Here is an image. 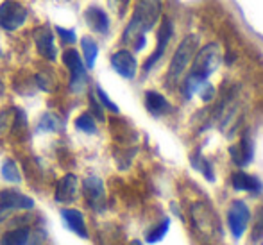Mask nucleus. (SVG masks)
<instances>
[{
    "mask_svg": "<svg viewBox=\"0 0 263 245\" xmlns=\"http://www.w3.org/2000/svg\"><path fill=\"white\" fill-rule=\"evenodd\" d=\"M61 217H63V220H65V224L68 225L70 231H73L77 236H81V238H88L86 222H84V217L79 210H63Z\"/></svg>",
    "mask_w": 263,
    "mask_h": 245,
    "instance_id": "obj_16",
    "label": "nucleus"
},
{
    "mask_svg": "<svg viewBox=\"0 0 263 245\" xmlns=\"http://www.w3.org/2000/svg\"><path fill=\"white\" fill-rule=\"evenodd\" d=\"M63 63L66 65L70 72V86L73 91H81L86 84V66L83 65L79 52L76 49H70L63 54Z\"/></svg>",
    "mask_w": 263,
    "mask_h": 245,
    "instance_id": "obj_5",
    "label": "nucleus"
},
{
    "mask_svg": "<svg viewBox=\"0 0 263 245\" xmlns=\"http://www.w3.org/2000/svg\"><path fill=\"white\" fill-rule=\"evenodd\" d=\"M131 245H142V242H138V240H135V242H131Z\"/></svg>",
    "mask_w": 263,
    "mask_h": 245,
    "instance_id": "obj_30",
    "label": "nucleus"
},
{
    "mask_svg": "<svg viewBox=\"0 0 263 245\" xmlns=\"http://www.w3.org/2000/svg\"><path fill=\"white\" fill-rule=\"evenodd\" d=\"M111 66H113L115 72L124 77V79H135L136 70H138L136 58L129 50L115 52V54L111 55Z\"/></svg>",
    "mask_w": 263,
    "mask_h": 245,
    "instance_id": "obj_8",
    "label": "nucleus"
},
{
    "mask_svg": "<svg viewBox=\"0 0 263 245\" xmlns=\"http://www.w3.org/2000/svg\"><path fill=\"white\" fill-rule=\"evenodd\" d=\"M2 177L6 181H9V183H20L22 176H20V170H18L16 163L11 161V159L4 161V165H2Z\"/></svg>",
    "mask_w": 263,
    "mask_h": 245,
    "instance_id": "obj_21",
    "label": "nucleus"
},
{
    "mask_svg": "<svg viewBox=\"0 0 263 245\" xmlns=\"http://www.w3.org/2000/svg\"><path fill=\"white\" fill-rule=\"evenodd\" d=\"M251 220V211L243 200H235L228 210V225L231 229L233 236L240 238L246 233Z\"/></svg>",
    "mask_w": 263,
    "mask_h": 245,
    "instance_id": "obj_6",
    "label": "nucleus"
},
{
    "mask_svg": "<svg viewBox=\"0 0 263 245\" xmlns=\"http://www.w3.org/2000/svg\"><path fill=\"white\" fill-rule=\"evenodd\" d=\"M90 106H91V111H93L95 117H97L99 120H104V111H102V104L97 102L95 95H90Z\"/></svg>",
    "mask_w": 263,
    "mask_h": 245,
    "instance_id": "obj_27",
    "label": "nucleus"
},
{
    "mask_svg": "<svg viewBox=\"0 0 263 245\" xmlns=\"http://www.w3.org/2000/svg\"><path fill=\"white\" fill-rule=\"evenodd\" d=\"M174 34V27H172V22L168 20V18H165V20L161 22V25H159V31H158V43H156V49H154L153 55H149V59L145 61V65H143V72H151L153 70V66L156 65L159 59L163 58V54H165L166 47H168L170 43V38H172Z\"/></svg>",
    "mask_w": 263,
    "mask_h": 245,
    "instance_id": "obj_7",
    "label": "nucleus"
},
{
    "mask_svg": "<svg viewBox=\"0 0 263 245\" xmlns=\"http://www.w3.org/2000/svg\"><path fill=\"white\" fill-rule=\"evenodd\" d=\"M59 127V122L58 118L52 117V115H45V117L42 118V124H40V131H55V129Z\"/></svg>",
    "mask_w": 263,
    "mask_h": 245,
    "instance_id": "obj_26",
    "label": "nucleus"
},
{
    "mask_svg": "<svg viewBox=\"0 0 263 245\" xmlns=\"http://www.w3.org/2000/svg\"><path fill=\"white\" fill-rule=\"evenodd\" d=\"M218 61H220V49H218L217 43H210L204 45L202 49L197 50L194 58V66H192V72L188 73V77L183 81V93L186 99H190L194 93L201 91L206 86V81L211 73L215 72Z\"/></svg>",
    "mask_w": 263,
    "mask_h": 245,
    "instance_id": "obj_1",
    "label": "nucleus"
},
{
    "mask_svg": "<svg viewBox=\"0 0 263 245\" xmlns=\"http://www.w3.org/2000/svg\"><path fill=\"white\" fill-rule=\"evenodd\" d=\"M31 238V229L29 228H18L13 231H7L0 240V245H25Z\"/></svg>",
    "mask_w": 263,
    "mask_h": 245,
    "instance_id": "obj_18",
    "label": "nucleus"
},
{
    "mask_svg": "<svg viewBox=\"0 0 263 245\" xmlns=\"http://www.w3.org/2000/svg\"><path fill=\"white\" fill-rule=\"evenodd\" d=\"M168 228H170V220H168V218L161 220V224L156 225V228H154L153 231H151L149 235H147V242H149V243L161 242V240L166 236V233H168Z\"/></svg>",
    "mask_w": 263,
    "mask_h": 245,
    "instance_id": "obj_22",
    "label": "nucleus"
},
{
    "mask_svg": "<svg viewBox=\"0 0 263 245\" xmlns=\"http://www.w3.org/2000/svg\"><path fill=\"white\" fill-rule=\"evenodd\" d=\"M58 34L65 43H73V42H76V31H68V29L58 27Z\"/></svg>",
    "mask_w": 263,
    "mask_h": 245,
    "instance_id": "obj_28",
    "label": "nucleus"
},
{
    "mask_svg": "<svg viewBox=\"0 0 263 245\" xmlns=\"http://www.w3.org/2000/svg\"><path fill=\"white\" fill-rule=\"evenodd\" d=\"M77 186H79V181L73 174H66L61 181L58 183V188H55V200L58 202H72L77 195Z\"/></svg>",
    "mask_w": 263,
    "mask_h": 245,
    "instance_id": "obj_13",
    "label": "nucleus"
},
{
    "mask_svg": "<svg viewBox=\"0 0 263 245\" xmlns=\"http://www.w3.org/2000/svg\"><path fill=\"white\" fill-rule=\"evenodd\" d=\"M76 127L79 131L86 133V135H95L97 133V125H95V118L90 113H83L76 118Z\"/></svg>",
    "mask_w": 263,
    "mask_h": 245,
    "instance_id": "obj_20",
    "label": "nucleus"
},
{
    "mask_svg": "<svg viewBox=\"0 0 263 245\" xmlns=\"http://www.w3.org/2000/svg\"><path fill=\"white\" fill-rule=\"evenodd\" d=\"M84 192H86V199L88 202L93 208L101 210L104 206V183L99 177L91 176L84 179Z\"/></svg>",
    "mask_w": 263,
    "mask_h": 245,
    "instance_id": "obj_11",
    "label": "nucleus"
},
{
    "mask_svg": "<svg viewBox=\"0 0 263 245\" xmlns=\"http://www.w3.org/2000/svg\"><path fill=\"white\" fill-rule=\"evenodd\" d=\"M159 16H161V0H140L122 34V42L133 43L140 36H145L158 24Z\"/></svg>",
    "mask_w": 263,
    "mask_h": 245,
    "instance_id": "obj_2",
    "label": "nucleus"
},
{
    "mask_svg": "<svg viewBox=\"0 0 263 245\" xmlns=\"http://www.w3.org/2000/svg\"><path fill=\"white\" fill-rule=\"evenodd\" d=\"M253 238L254 240L263 238V206L256 213V220H254V225H253Z\"/></svg>",
    "mask_w": 263,
    "mask_h": 245,
    "instance_id": "obj_25",
    "label": "nucleus"
},
{
    "mask_svg": "<svg viewBox=\"0 0 263 245\" xmlns=\"http://www.w3.org/2000/svg\"><path fill=\"white\" fill-rule=\"evenodd\" d=\"M145 106H147V109H149V113H153L154 117H161V115H165L170 111L168 100L163 97L161 93H158V91H147Z\"/></svg>",
    "mask_w": 263,
    "mask_h": 245,
    "instance_id": "obj_17",
    "label": "nucleus"
},
{
    "mask_svg": "<svg viewBox=\"0 0 263 245\" xmlns=\"http://www.w3.org/2000/svg\"><path fill=\"white\" fill-rule=\"evenodd\" d=\"M95 91H97V97H99V102L102 104V107H106V109H109L111 113H118V106L113 102L109 97H107V93L104 90H102L101 86L95 88Z\"/></svg>",
    "mask_w": 263,
    "mask_h": 245,
    "instance_id": "obj_23",
    "label": "nucleus"
},
{
    "mask_svg": "<svg viewBox=\"0 0 263 245\" xmlns=\"http://www.w3.org/2000/svg\"><path fill=\"white\" fill-rule=\"evenodd\" d=\"M34 206V200L31 197L20 194L14 190H2L0 192V208L6 211H16V210H31Z\"/></svg>",
    "mask_w": 263,
    "mask_h": 245,
    "instance_id": "obj_9",
    "label": "nucleus"
},
{
    "mask_svg": "<svg viewBox=\"0 0 263 245\" xmlns=\"http://www.w3.org/2000/svg\"><path fill=\"white\" fill-rule=\"evenodd\" d=\"M194 166L197 170H201L202 174H204L206 177H208L210 181H213V170H211V165L206 159H202L201 156H197V158L194 159Z\"/></svg>",
    "mask_w": 263,
    "mask_h": 245,
    "instance_id": "obj_24",
    "label": "nucleus"
},
{
    "mask_svg": "<svg viewBox=\"0 0 263 245\" xmlns=\"http://www.w3.org/2000/svg\"><path fill=\"white\" fill-rule=\"evenodd\" d=\"M84 20L88 22V25H90L95 32L106 34V32L109 31V16H107L106 11L101 9V7H95V6L88 7V9L84 11Z\"/></svg>",
    "mask_w": 263,
    "mask_h": 245,
    "instance_id": "obj_14",
    "label": "nucleus"
},
{
    "mask_svg": "<svg viewBox=\"0 0 263 245\" xmlns=\"http://www.w3.org/2000/svg\"><path fill=\"white\" fill-rule=\"evenodd\" d=\"M27 20V9L13 0L0 4V27L6 31H16Z\"/></svg>",
    "mask_w": 263,
    "mask_h": 245,
    "instance_id": "obj_4",
    "label": "nucleus"
},
{
    "mask_svg": "<svg viewBox=\"0 0 263 245\" xmlns=\"http://www.w3.org/2000/svg\"><path fill=\"white\" fill-rule=\"evenodd\" d=\"M231 183H233V188L238 192H249V194H253V195H260L263 192L261 181L258 179V177L249 176V174H246V172L233 174Z\"/></svg>",
    "mask_w": 263,
    "mask_h": 245,
    "instance_id": "obj_12",
    "label": "nucleus"
},
{
    "mask_svg": "<svg viewBox=\"0 0 263 245\" xmlns=\"http://www.w3.org/2000/svg\"><path fill=\"white\" fill-rule=\"evenodd\" d=\"M199 50V38L195 34H188L184 40H181L179 47L172 55V61L168 65V72L165 77V84L174 88L177 83H181V77L186 73L190 63L194 61L195 54Z\"/></svg>",
    "mask_w": 263,
    "mask_h": 245,
    "instance_id": "obj_3",
    "label": "nucleus"
},
{
    "mask_svg": "<svg viewBox=\"0 0 263 245\" xmlns=\"http://www.w3.org/2000/svg\"><path fill=\"white\" fill-rule=\"evenodd\" d=\"M229 152H231V158H233V161H235L236 165H238V166H247L251 161H253V154H254L253 142H251L249 136L243 135L238 145L231 147V150H229Z\"/></svg>",
    "mask_w": 263,
    "mask_h": 245,
    "instance_id": "obj_15",
    "label": "nucleus"
},
{
    "mask_svg": "<svg viewBox=\"0 0 263 245\" xmlns=\"http://www.w3.org/2000/svg\"><path fill=\"white\" fill-rule=\"evenodd\" d=\"M81 47H83V54H84V63H86V68H93L95 66V59H97V54H99V47L95 43L93 38L90 36H84L81 40Z\"/></svg>",
    "mask_w": 263,
    "mask_h": 245,
    "instance_id": "obj_19",
    "label": "nucleus"
},
{
    "mask_svg": "<svg viewBox=\"0 0 263 245\" xmlns=\"http://www.w3.org/2000/svg\"><path fill=\"white\" fill-rule=\"evenodd\" d=\"M34 43H36V49H38V52L43 55V58L54 61V59H55L54 36H52V32H50V29L47 27V25L38 27L34 31Z\"/></svg>",
    "mask_w": 263,
    "mask_h": 245,
    "instance_id": "obj_10",
    "label": "nucleus"
},
{
    "mask_svg": "<svg viewBox=\"0 0 263 245\" xmlns=\"http://www.w3.org/2000/svg\"><path fill=\"white\" fill-rule=\"evenodd\" d=\"M7 213H9V211H6V210H2V208H0V222H2L4 218L7 217Z\"/></svg>",
    "mask_w": 263,
    "mask_h": 245,
    "instance_id": "obj_29",
    "label": "nucleus"
}]
</instances>
